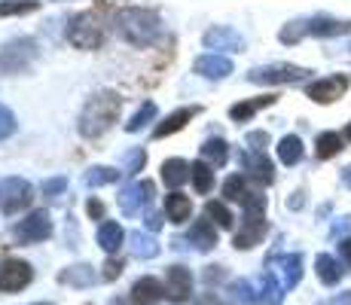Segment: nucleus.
<instances>
[{
	"label": "nucleus",
	"mask_w": 351,
	"mask_h": 305,
	"mask_svg": "<svg viewBox=\"0 0 351 305\" xmlns=\"http://www.w3.org/2000/svg\"><path fill=\"white\" fill-rule=\"evenodd\" d=\"M119 113H123V98H119L113 89H101L86 101L83 113H80V119H77V128H80L83 138L95 141V138L107 134L113 125H117Z\"/></svg>",
	"instance_id": "obj_1"
},
{
	"label": "nucleus",
	"mask_w": 351,
	"mask_h": 305,
	"mask_svg": "<svg viewBox=\"0 0 351 305\" xmlns=\"http://www.w3.org/2000/svg\"><path fill=\"white\" fill-rule=\"evenodd\" d=\"M117 31L125 43L147 49L159 40L162 34V19L156 10H147V6H123L117 12Z\"/></svg>",
	"instance_id": "obj_2"
},
{
	"label": "nucleus",
	"mask_w": 351,
	"mask_h": 305,
	"mask_svg": "<svg viewBox=\"0 0 351 305\" xmlns=\"http://www.w3.org/2000/svg\"><path fill=\"white\" fill-rule=\"evenodd\" d=\"M107 40V22L101 19V12H80V16L71 19V25H67V43L73 46V49H101Z\"/></svg>",
	"instance_id": "obj_3"
},
{
	"label": "nucleus",
	"mask_w": 351,
	"mask_h": 305,
	"mask_svg": "<svg viewBox=\"0 0 351 305\" xmlns=\"http://www.w3.org/2000/svg\"><path fill=\"white\" fill-rule=\"evenodd\" d=\"M40 56V46L34 37H19L3 43L0 49V73L3 77H19V73H28L34 67V61Z\"/></svg>",
	"instance_id": "obj_4"
},
{
	"label": "nucleus",
	"mask_w": 351,
	"mask_h": 305,
	"mask_svg": "<svg viewBox=\"0 0 351 305\" xmlns=\"http://www.w3.org/2000/svg\"><path fill=\"white\" fill-rule=\"evenodd\" d=\"M308 77H312L308 67L287 64V61H275V64L247 71V80L256 86H293V83H302V80H308Z\"/></svg>",
	"instance_id": "obj_5"
},
{
	"label": "nucleus",
	"mask_w": 351,
	"mask_h": 305,
	"mask_svg": "<svg viewBox=\"0 0 351 305\" xmlns=\"http://www.w3.org/2000/svg\"><path fill=\"white\" fill-rule=\"evenodd\" d=\"M31 202H34V186L25 178L0 180V211L6 217H16L19 211L31 208Z\"/></svg>",
	"instance_id": "obj_6"
},
{
	"label": "nucleus",
	"mask_w": 351,
	"mask_h": 305,
	"mask_svg": "<svg viewBox=\"0 0 351 305\" xmlns=\"http://www.w3.org/2000/svg\"><path fill=\"white\" fill-rule=\"evenodd\" d=\"M52 235V220L46 211H31L25 220H19L12 226V239L22 244H40Z\"/></svg>",
	"instance_id": "obj_7"
},
{
	"label": "nucleus",
	"mask_w": 351,
	"mask_h": 305,
	"mask_svg": "<svg viewBox=\"0 0 351 305\" xmlns=\"http://www.w3.org/2000/svg\"><path fill=\"white\" fill-rule=\"evenodd\" d=\"M31 278H34L31 263L19 260V256H6L0 263V293H19V290H25L31 284Z\"/></svg>",
	"instance_id": "obj_8"
},
{
	"label": "nucleus",
	"mask_w": 351,
	"mask_h": 305,
	"mask_svg": "<svg viewBox=\"0 0 351 305\" xmlns=\"http://www.w3.org/2000/svg\"><path fill=\"white\" fill-rule=\"evenodd\" d=\"M153 199H156V183L138 180V183H132V186H125L123 193H119V208H123L125 214H141L153 205Z\"/></svg>",
	"instance_id": "obj_9"
},
{
	"label": "nucleus",
	"mask_w": 351,
	"mask_h": 305,
	"mask_svg": "<svg viewBox=\"0 0 351 305\" xmlns=\"http://www.w3.org/2000/svg\"><path fill=\"white\" fill-rule=\"evenodd\" d=\"M351 80L346 73H336V77H324V80H315V83L306 86V95L315 101V104H333V101H339L342 95L348 92Z\"/></svg>",
	"instance_id": "obj_10"
},
{
	"label": "nucleus",
	"mask_w": 351,
	"mask_h": 305,
	"mask_svg": "<svg viewBox=\"0 0 351 305\" xmlns=\"http://www.w3.org/2000/svg\"><path fill=\"white\" fill-rule=\"evenodd\" d=\"M266 232H269L266 217H263V214H247V211H245V220H241L239 232L232 235L235 250H251V247H256V244L266 239Z\"/></svg>",
	"instance_id": "obj_11"
},
{
	"label": "nucleus",
	"mask_w": 351,
	"mask_h": 305,
	"mask_svg": "<svg viewBox=\"0 0 351 305\" xmlns=\"http://www.w3.org/2000/svg\"><path fill=\"white\" fill-rule=\"evenodd\" d=\"M202 43L211 52H241L245 49V37H241L239 31H232L229 25H214V28H208Z\"/></svg>",
	"instance_id": "obj_12"
},
{
	"label": "nucleus",
	"mask_w": 351,
	"mask_h": 305,
	"mask_svg": "<svg viewBox=\"0 0 351 305\" xmlns=\"http://www.w3.org/2000/svg\"><path fill=\"white\" fill-rule=\"evenodd\" d=\"M241 168H245V178L256 180L260 186H269V183H275V165L269 162L266 153L245 150V153H241Z\"/></svg>",
	"instance_id": "obj_13"
},
{
	"label": "nucleus",
	"mask_w": 351,
	"mask_h": 305,
	"mask_svg": "<svg viewBox=\"0 0 351 305\" xmlns=\"http://www.w3.org/2000/svg\"><path fill=\"white\" fill-rule=\"evenodd\" d=\"M193 293V272L186 266H168L165 269V296L171 302H186Z\"/></svg>",
	"instance_id": "obj_14"
},
{
	"label": "nucleus",
	"mask_w": 351,
	"mask_h": 305,
	"mask_svg": "<svg viewBox=\"0 0 351 305\" xmlns=\"http://www.w3.org/2000/svg\"><path fill=\"white\" fill-rule=\"evenodd\" d=\"M306 34L308 37H342L351 34V19H333V16H312L306 19Z\"/></svg>",
	"instance_id": "obj_15"
},
{
	"label": "nucleus",
	"mask_w": 351,
	"mask_h": 305,
	"mask_svg": "<svg viewBox=\"0 0 351 305\" xmlns=\"http://www.w3.org/2000/svg\"><path fill=\"white\" fill-rule=\"evenodd\" d=\"M202 113V107L199 104H190V107H180V110H174V113H168L165 119L159 122L156 128H153V141H162V138H171V134H178L180 128L186 125L190 119H195Z\"/></svg>",
	"instance_id": "obj_16"
},
{
	"label": "nucleus",
	"mask_w": 351,
	"mask_h": 305,
	"mask_svg": "<svg viewBox=\"0 0 351 305\" xmlns=\"http://www.w3.org/2000/svg\"><path fill=\"white\" fill-rule=\"evenodd\" d=\"M193 71L199 73V77H205V80H226L235 67H232V61H229L226 56H220V52H208V56L195 58Z\"/></svg>",
	"instance_id": "obj_17"
},
{
	"label": "nucleus",
	"mask_w": 351,
	"mask_h": 305,
	"mask_svg": "<svg viewBox=\"0 0 351 305\" xmlns=\"http://www.w3.org/2000/svg\"><path fill=\"white\" fill-rule=\"evenodd\" d=\"M162 296H165V284H162L159 278L147 275L132 284V305H153V302H159Z\"/></svg>",
	"instance_id": "obj_18"
},
{
	"label": "nucleus",
	"mask_w": 351,
	"mask_h": 305,
	"mask_svg": "<svg viewBox=\"0 0 351 305\" xmlns=\"http://www.w3.org/2000/svg\"><path fill=\"white\" fill-rule=\"evenodd\" d=\"M278 101V95H260V98H247V101H239V104L229 107V119L232 122H251L260 110L272 107Z\"/></svg>",
	"instance_id": "obj_19"
},
{
	"label": "nucleus",
	"mask_w": 351,
	"mask_h": 305,
	"mask_svg": "<svg viewBox=\"0 0 351 305\" xmlns=\"http://www.w3.org/2000/svg\"><path fill=\"white\" fill-rule=\"evenodd\" d=\"M186 241H190L195 250H214L217 247V229H214V223L208 220V217H202V220H195L190 226Z\"/></svg>",
	"instance_id": "obj_20"
},
{
	"label": "nucleus",
	"mask_w": 351,
	"mask_h": 305,
	"mask_svg": "<svg viewBox=\"0 0 351 305\" xmlns=\"http://www.w3.org/2000/svg\"><path fill=\"white\" fill-rule=\"evenodd\" d=\"M165 217L171 223H186L193 217V202H190V195H184V193H178L174 189L171 195H165Z\"/></svg>",
	"instance_id": "obj_21"
},
{
	"label": "nucleus",
	"mask_w": 351,
	"mask_h": 305,
	"mask_svg": "<svg viewBox=\"0 0 351 305\" xmlns=\"http://www.w3.org/2000/svg\"><path fill=\"white\" fill-rule=\"evenodd\" d=\"M123 241H125V232H123V226H119L117 220H104L98 226V244L107 250V254H119V247H123Z\"/></svg>",
	"instance_id": "obj_22"
},
{
	"label": "nucleus",
	"mask_w": 351,
	"mask_h": 305,
	"mask_svg": "<svg viewBox=\"0 0 351 305\" xmlns=\"http://www.w3.org/2000/svg\"><path fill=\"white\" fill-rule=\"evenodd\" d=\"M346 150V134L339 132H321L318 141H315V156H318L321 162L333 159V156H339Z\"/></svg>",
	"instance_id": "obj_23"
},
{
	"label": "nucleus",
	"mask_w": 351,
	"mask_h": 305,
	"mask_svg": "<svg viewBox=\"0 0 351 305\" xmlns=\"http://www.w3.org/2000/svg\"><path fill=\"white\" fill-rule=\"evenodd\" d=\"M315 269H318V278L327 284V287L339 284V278L348 272V269L342 266V260H336V256H330V254H318V260H315Z\"/></svg>",
	"instance_id": "obj_24"
},
{
	"label": "nucleus",
	"mask_w": 351,
	"mask_h": 305,
	"mask_svg": "<svg viewBox=\"0 0 351 305\" xmlns=\"http://www.w3.org/2000/svg\"><path fill=\"white\" fill-rule=\"evenodd\" d=\"M162 180H165V186L180 189L186 180H190V162H184V159H165V162H162Z\"/></svg>",
	"instance_id": "obj_25"
},
{
	"label": "nucleus",
	"mask_w": 351,
	"mask_h": 305,
	"mask_svg": "<svg viewBox=\"0 0 351 305\" xmlns=\"http://www.w3.org/2000/svg\"><path fill=\"white\" fill-rule=\"evenodd\" d=\"M190 180L199 195H208L214 189V165H208L205 159L190 162Z\"/></svg>",
	"instance_id": "obj_26"
},
{
	"label": "nucleus",
	"mask_w": 351,
	"mask_h": 305,
	"mask_svg": "<svg viewBox=\"0 0 351 305\" xmlns=\"http://www.w3.org/2000/svg\"><path fill=\"white\" fill-rule=\"evenodd\" d=\"M199 153H202V159H205L208 165L220 168V165H226V159H229V144L223 138H208L205 144L199 147Z\"/></svg>",
	"instance_id": "obj_27"
},
{
	"label": "nucleus",
	"mask_w": 351,
	"mask_h": 305,
	"mask_svg": "<svg viewBox=\"0 0 351 305\" xmlns=\"http://www.w3.org/2000/svg\"><path fill=\"white\" fill-rule=\"evenodd\" d=\"M302 156H306V147H302V141L296 138V134H285V138L278 141V159L285 162V165H300Z\"/></svg>",
	"instance_id": "obj_28"
},
{
	"label": "nucleus",
	"mask_w": 351,
	"mask_h": 305,
	"mask_svg": "<svg viewBox=\"0 0 351 305\" xmlns=\"http://www.w3.org/2000/svg\"><path fill=\"white\" fill-rule=\"evenodd\" d=\"M58 281H62V284H71V287H89V284H95V272H92V266L80 263V266L64 269V272L58 275Z\"/></svg>",
	"instance_id": "obj_29"
},
{
	"label": "nucleus",
	"mask_w": 351,
	"mask_h": 305,
	"mask_svg": "<svg viewBox=\"0 0 351 305\" xmlns=\"http://www.w3.org/2000/svg\"><path fill=\"white\" fill-rule=\"evenodd\" d=\"M247 195H251V189H247L245 174H232V178L223 180V199L226 202H239V205H245Z\"/></svg>",
	"instance_id": "obj_30"
},
{
	"label": "nucleus",
	"mask_w": 351,
	"mask_h": 305,
	"mask_svg": "<svg viewBox=\"0 0 351 305\" xmlns=\"http://www.w3.org/2000/svg\"><path fill=\"white\" fill-rule=\"evenodd\" d=\"M302 278V256L300 254H290L281 260V284H285V290L296 287Z\"/></svg>",
	"instance_id": "obj_31"
},
{
	"label": "nucleus",
	"mask_w": 351,
	"mask_h": 305,
	"mask_svg": "<svg viewBox=\"0 0 351 305\" xmlns=\"http://www.w3.org/2000/svg\"><path fill=\"white\" fill-rule=\"evenodd\" d=\"M281 296H285V284L275 278V272H266V275H263V284H260V302L278 305Z\"/></svg>",
	"instance_id": "obj_32"
},
{
	"label": "nucleus",
	"mask_w": 351,
	"mask_h": 305,
	"mask_svg": "<svg viewBox=\"0 0 351 305\" xmlns=\"http://www.w3.org/2000/svg\"><path fill=\"white\" fill-rule=\"evenodd\" d=\"M156 113H159L156 104H153V101H144V104L138 107V113H134V117L125 122V132H128V134H138L141 128H147L153 119H156Z\"/></svg>",
	"instance_id": "obj_33"
},
{
	"label": "nucleus",
	"mask_w": 351,
	"mask_h": 305,
	"mask_svg": "<svg viewBox=\"0 0 351 305\" xmlns=\"http://www.w3.org/2000/svg\"><path fill=\"white\" fill-rule=\"evenodd\" d=\"M205 217H208V220H211L217 229H232V223H235L232 211H229L223 202H205Z\"/></svg>",
	"instance_id": "obj_34"
},
{
	"label": "nucleus",
	"mask_w": 351,
	"mask_h": 305,
	"mask_svg": "<svg viewBox=\"0 0 351 305\" xmlns=\"http://www.w3.org/2000/svg\"><path fill=\"white\" fill-rule=\"evenodd\" d=\"M119 180V171L117 168H107V165H95V168H89V171L83 174V183L86 186H107V183H117Z\"/></svg>",
	"instance_id": "obj_35"
},
{
	"label": "nucleus",
	"mask_w": 351,
	"mask_h": 305,
	"mask_svg": "<svg viewBox=\"0 0 351 305\" xmlns=\"http://www.w3.org/2000/svg\"><path fill=\"white\" fill-rule=\"evenodd\" d=\"M40 10V0H0V19L6 16H28Z\"/></svg>",
	"instance_id": "obj_36"
},
{
	"label": "nucleus",
	"mask_w": 351,
	"mask_h": 305,
	"mask_svg": "<svg viewBox=\"0 0 351 305\" xmlns=\"http://www.w3.org/2000/svg\"><path fill=\"white\" fill-rule=\"evenodd\" d=\"M132 250H134V256L138 260H153V256L159 254V244L153 235H141V232H134L132 235Z\"/></svg>",
	"instance_id": "obj_37"
},
{
	"label": "nucleus",
	"mask_w": 351,
	"mask_h": 305,
	"mask_svg": "<svg viewBox=\"0 0 351 305\" xmlns=\"http://www.w3.org/2000/svg\"><path fill=\"white\" fill-rule=\"evenodd\" d=\"M302 37H308V34H306V19H296V22L285 25V28H281V34H278V40H281V43H285V46L300 43Z\"/></svg>",
	"instance_id": "obj_38"
},
{
	"label": "nucleus",
	"mask_w": 351,
	"mask_h": 305,
	"mask_svg": "<svg viewBox=\"0 0 351 305\" xmlns=\"http://www.w3.org/2000/svg\"><path fill=\"white\" fill-rule=\"evenodd\" d=\"M16 128H19L16 113H12L6 104H0V141H6L10 134H16Z\"/></svg>",
	"instance_id": "obj_39"
},
{
	"label": "nucleus",
	"mask_w": 351,
	"mask_h": 305,
	"mask_svg": "<svg viewBox=\"0 0 351 305\" xmlns=\"http://www.w3.org/2000/svg\"><path fill=\"white\" fill-rule=\"evenodd\" d=\"M144 165H147V153L141 150V147H134V150H128V153H125V168H123L125 174H138V171H144Z\"/></svg>",
	"instance_id": "obj_40"
},
{
	"label": "nucleus",
	"mask_w": 351,
	"mask_h": 305,
	"mask_svg": "<svg viewBox=\"0 0 351 305\" xmlns=\"http://www.w3.org/2000/svg\"><path fill=\"white\" fill-rule=\"evenodd\" d=\"M245 144L251 147V150H256V153H266V147H269V132H247Z\"/></svg>",
	"instance_id": "obj_41"
},
{
	"label": "nucleus",
	"mask_w": 351,
	"mask_h": 305,
	"mask_svg": "<svg viewBox=\"0 0 351 305\" xmlns=\"http://www.w3.org/2000/svg\"><path fill=\"white\" fill-rule=\"evenodd\" d=\"M67 189V178H49V180H43V186H40V193L43 195H58V193H64Z\"/></svg>",
	"instance_id": "obj_42"
},
{
	"label": "nucleus",
	"mask_w": 351,
	"mask_h": 305,
	"mask_svg": "<svg viewBox=\"0 0 351 305\" xmlns=\"http://www.w3.org/2000/svg\"><path fill=\"white\" fill-rule=\"evenodd\" d=\"M123 260H117V256H110V260L104 263V272H101V278H104V281H117L119 275H123Z\"/></svg>",
	"instance_id": "obj_43"
},
{
	"label": "nucleus",
	"mask_w": 351,
	"mask_h": 305,
	"mask_svg": "<svg viewBox=\"0 0 351 305\" xmlns=\"http://www.w3.org/2000/svg\"><path fill=\"white\" fill-rule=\"evenodd\" d=\"M86 214H89L92 220H104V202H101V199H95V195H92V199L86 202Z\"/></svg>",
	"instance_id": "obj_44"
},
{
	"label": "nucleus",
	"mask_w": 351,
	"mask_h": 305,
	"mask_svg": "<svg viewBox=\"0 0 351 305\" xmlns=\"http://www.w3.org/2000/svg\"><path fill=\"white\" fill-rule=\"evenodd\" d=\"M205 284H217V281H223L226 272H223V266H205Z\"/></svg>",
	"instance_id": "obj_45"
},
{
	"label": "nucleus",
	"mask_w": 351,
	"mask_h": 305,
	"mask_svg": "<svg viewBox=\"0 0 351 305\" xmlns=\"http://www.w3.org/2000/svg\"><path fill=\"white\" fill-rule=\"evenodd\" d=\"M339 260H342V266H346L348 272H351V235L339 241Z\"/></svg>",
	"instance_id": "obj_46"
},
{
	"label": "nucleus",
	"mask_w": 351,
	"mask_h": 305,
	"mask_svg": "<svg viewBox=\"0 0 351 305\" xmlns=\"http://www.w3.org/2000/svg\"><path fill=\"white\" fill-rule=\"evenodd\" d=\"M147 229H150V232H156V229H162V214H156V211H147Z\"/></svg>",
	"instance_id": "obj_47"
},
{
	"label": "nucleus",
	"mask_w": 351,
	"mask_h": 305,
	"mask_svg": "<svg viewBox=\"0 0 351 305\" xmlns=\"http://www.w3.org/2000/svg\"><path fill=\"white\" fill-rule=\"evenodd\" d=\"M195 305H226V302L220 300L217 293H202L199 300H195Z\"/></svg>",
	"instance_id": "obj_48"
},
{
	"label": "nucleus",
	"mask_w": 351,
	"mask_h": 305,
	"mask_svg": "<svg viewBox=\"0 0 351 305\" xmlns=\"http://www.w3.org/2000/svg\"><path fill=\"white\" fill-rule=\"evenodd\" d=\"M333 305H351V290H348V293H342V296H336Z\"/></svg>",
	"instance_id": "obj_49"
},
{
	"label": "nucleus",
	"mask_w": 351,
	"mask_h": 305,
	"mask_svg": "<svg viewBox=\"0 0 351 305\" xmlns=\"http://www.w3.org/2000/svg\"><path fill=\"white\" fill-rule=\"evenodd\" d=\"M290 208H302V193H296L293 199H290Z\"/></svg>",
	"instance_id": "obj_50"
},
{
	"label": "nucleus",
	"mask_w": 351,
	"mask_h": 305,
	"mask_svg": "<svg viewBox=\"0 0 351 305\" xmlns=\"http://www.w3.org/2000/svg\"><path fill=\"white\" fill-rule=\"evenodd\" d=\"M342 183H346V186L351 189V165L346 168V171H342Z\"/></svg>",
	"instance_id": "obj_51"
},
{
	"label": "nucleus",
	"mask_w": 351,
	"mask_h": 305,
	"mask_svg": "<svg viewBox=\"0 0 351 305\" xmlns=\"http://www.w3.org/2000/svg\"><path fill=\"white\" fill-rule=\"evenodd\" d=\"M110 305H128V302H123V300H110Z\"/></svg>",
	"instance_id": "obj_52"
},
{
	"label": "nucleus",
	"mask_w": 351,
	"mask_h": 305,
	"mask_svg": "<svg viewBox=\"0 0 351 305\" xmlns=\"http://www.w3.org/2000/svg\"><path fill=\"white\" fill-rule=\"evenodd\" d=\"M346 138L351 141V122H348V128H346Z\"/></svg>",
	"instance_id": "obj_53"
},
{
	"label": "nucleus",
	"mask_w": 351,
	"mask_h": 305,
	"mask_svg": "<svg viewBox=\"0 0 351 305\" xmlns=\"http://www.w3.org/2000/svg\"><path fill=\"white\" fill-rule=\"evenodd\" d=\"M37 305H49V302H37Z\"/></svg>",
	"instance_id": "obj_54"
},
{
	"label": "nucleus",
	"mask_w": 351,
	"mask_h": 305,
	"mask_svg": "<svg viewBox=\"0 0 351 305\" xmlns=\"http://www.w3.org/2000/svg\"><path fill=\"white\" fill-rule=\"evenodd\" d=\"M348 49H351V46H348Z\"/></svg>",
	"instance_id": "obj_55"
}]
</instances>
